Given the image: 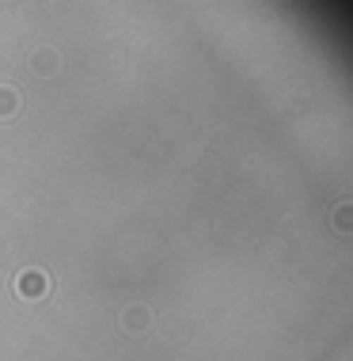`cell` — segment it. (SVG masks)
<instances>
[{"mask_svg": "<svg viewBox=\"0 0 353 361\" xmlns=\"http://www.w3.org/2000/svg\"><path fill=\"white\" fill-rule=\"evenodd\" d=\"M16 289H19V297L38 300V297H46V293H50V281L38 274V270H27L23 278H16Z\"/></svg>", "mask_w": 353, "mask_h": 361, "instance_id": "1", "label": "cell"}, {"mask_svg": "<svg viewBox=\"0 0 353 361\" xmlns=\"http://www.w3.org/2000/svg\"><path fill=\"white\" fill-rule=\"evenodd\" d=\"M19 111V92L12 87H0V118H8V114Z\"/></svg>", "mask_w": 353, "mask_h": 361, "instance_id": "2", "label": "cell"}]
</instances>
